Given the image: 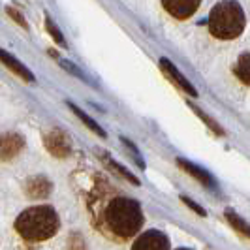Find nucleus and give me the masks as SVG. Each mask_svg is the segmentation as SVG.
Here are the masks:
<instances>
[{"mask_svg": "<svg viewBox=\"0 0 250 250\" xmlns=\"http://www.w3.org/2000/svg\"><path fill=\"white\" fill-rule=\"evenodd\" d=\"M92 228L113 243H128L143 228L141 205L105 179H96L85 196Z\"/></svg>", "mask_w": 250, "mask_h": 250, "instance_id": "obj_1", "label": "nucleus"}, {"mask_svg": "<svg viewBox=\"0 0 250 250\" xmlns=\"http://www.w3.org/2000/svg\"><path fill=\"white\" fill-rule=\"evenodd\" d=\"M61 228L59 213L51 205H36L30 207L17 216L15 229L26 241H47Z\"/></svg>", "mask_w": 250, "mask_h": 250, "instance_id": "obj_2", "label": "nucleus"}, {"mask_svg": "<svg viewBox=\"0 0 250 250\" xmlns=\"http://www.w3.org/2000/svg\"><path fill=\"white\" fill-rule=\"evenodd\" d=\"M247 17L237 0H222L209 13V32L216 40H235L243 34Z\"/></svg>", "mask_w": 250, "mask_h": 250, "instance_id": "obj_3", "label": "nucleus"}, {"mask_svg": "<svg viewBox=\"0 0 250 250\" xmlns=\"http://www.w3.org/2000/svg\"><path fill=\"white\" fill-rule=\"evenodd\" d=\"M132 250H169V239L164 231L147 229L136 235Z\"/></svg>", "mask_w": 250, "mask_h": 250, "instance_id": "obj_4", "label": "nucleus"}, {"mask_svg": "<svg viewBox=\"0 0 250 250\" xmlns=\"http://www.w3.org/2000/svg\"><path fill=\"white\" fill-rule=\"evenodd\" d=\"M43 141H45V149L49 150L53 156H57V158H66L72 152V141L59 128L51 130Z\"/></svg>", "mask_w": 250, "mask_h": 250, "instance_id": "obj_5", "label": "nucleus"}, {"mask_svg": "<svg viewBox=\"0 0 250 250\" xmlns=\"http://www.w3.org/2000/svg\"><path fill=\"white\" fill-rule=\"evenodd\" d=\"M201 0H162L164 10L179 21L190 19L194 13L198 12Z\"/></svg>", "mask_w": 250, "mask_h": 250, "instance_id": "obj_6", "label": "nucleus"}, {"mask_svg": "<svg viewBox=\"0 0 250 250\" xmlns=\"http://www.w3.org/2000/svg\"><path fill=\"white\" fill-rule=\"evenodd\" d=\"M23 145L25 141L17 134H0V162L15 158L21 152Z\"/></svg>", "mask_w": 250, "mask_h": 250, "instance_id": "obj_7", "label": "nucleus"}, {"mask_svg": "<svg viewBox=\"0 0 250 250\" xmlns=\"http://www.w3.org/2000/svg\"><path fill=\"white\" fill-rule=\"evenodd\" d=\"M160 66H162L164 74L169 75V77H171V81H175V85H179V87L183 88L185 92H188L190 96H198V90L194 88V85L188 81L185 75L179 72V68H177L175 64L169 62L166 57H162V59H160Z\"/></svg>", "mask_w": 250, "mask_h": 250, "instance_id": "obj_8", "label": "nucleus"}, {"mask_svg": "<svg viewBox=\"0 0 250 250\" xmlns=\"http://www.w3.org/2000/svg\"><path fill=\"white\" fill-rule=\"evenodd\" d=\"M51 181L43 175L32 177L28 183H26V196L32 198V200H42V198H47L51 194Z\"/></svg>", "mask_w": 250, "mask_h": 250, "instance_id": "obj_9", "label": "nucleus"}, {"mask_svg": "<svg viewBox=\"0 0 250 250\" xmlns=\"http://www.w3.org/2000/svg\"><path fill=\"white\" fill-rule=\"evenodd\" d=\"M0 61L6 64L10 70H12L13 74H17L21 79H25L28 83H34V75L30 74V70L26 68L25 64H21L15 57H12L10 53H6L4 49H0Z\"/></svg>", "mask_w": 250, "mask_h": 250, "instance_id": "obj_10", "label": "nucleus"}, {"mask_svg": "<svg viewBox=\"0 0 250 250\" xmlns=\"http://www.w3.org/2000/svg\"><path fill=\"white\" fill-rule=\"evenodd\" d=\"M233 74L237 75V79L250 87V53H241L237 62L233 64Z\"/></svg>", "mask_w": 250, "mask_h": 250, "instance_id": "obj_11", "label": "nucleus"}, {"mask_svg": "<svg viewBox=\"0 0 250 250\" xmlns=\"http://www.w3.org/2000/svg\"><path fill=\"white\" fill-rule=\"evenodd\" d=\"M177 164L187 171V173H190L192 177H196L198 181H201L203 185H207V187H211V188H216V185H214V181L211 179V175L207 173V171H203L201 167H198L196 164H190V162H187L185 158H179L177 160Z\"/></svg>", "mask_w": 250, "mask_h": 250, "instance_id": "obj_12", "label": "nucleus"}, {"mask_svg": "<svg viewBox=\"0 0 250 250\" xmlns=\"http://www.w3.org/2000/svg\"><path fill=\"white\" fill-rule=\"evenodd\" d=\"M224 216H226V220L233 226V228L237 229L241 235H245V237L250 239V226L247 224V220H243V218H241L237 213H233L231 209H226Z\"/></svg>", "mask_w": 250, "mask_h": 250, "instance_id": "obj_13", "label": "nucleus"}, {"mask_svg": "<svg viewBox=\"0 0 250 250\" xmlns=\"http://www.w3.org/2000/svg\"><path fill=\"white\" fill-rule=\"evenodd\" d=\"M68 107H70V109H72V111H74L75 115H77V119H79V121H83V123H85V125H87L88 128H90V130L94 132V134H98L100 138H105V132L102 130V126L96 125V123H94V121H92V119L88 117L87 113L81 111V109H79V107H77L75 104H72V102H68Z\"/></svg>", "mask_w": 250, "mask_h": 250, "instance_id": "obj_14", "label": "nucleus"}, {"mask_svg": "<svg viewBox=\"0 0 250 250\" xmlns=\"http://www.w3.org/2000/svg\"><path fill=\"white\" fill-rule=\"evenodd\" d=\"M102 156L105 158L104 162H105V164H107V166H109V169H113L115 173H119V175L123 177V179H126V181H130L132 185H139V179H138V177H134V175H132V173H130L128 169H125V167H123L121 164H117V162H115V160H111L109 156H105V154H102Z\"/></svg>", "mask_w": 250, "mask_h": 250, "instance_id": "obj_15", "label": "nucleus"}, {"mask_svg": "<svg viewBox=\"0 0 250 250\" xmlns=\"http://www.w3.org/2000/svg\"><path fill=\"white\" fill-rule=\"evenodd\" d=\"M188 105H190V109H192V111L196 113V115H198V117H200L201 121H203V123H205V125L209 126V128H211V130H213L214 134H218V136H224L226 132L224 130H222V126H218L216 125V123H214L213 119H211V117H209V115H207V113H203L201 111V109H198V107H196V105H194V104H190V102H188Z\"/></svg>", "mask_w": 250, "mask_h": 250, "instance_id": "obj_16", "label": "nucleus"}, {"mask_svg": "<svg viewBox=\"0 0 250 250\" xmlns=\"http://www.w3.org/2000/svg\"><path fill=\"white\" fill-rule=\"evenodd\" d=\"M45 26H47V30H49L51 36L55 38V42H57V43H61V45L64 47V45H66V42H64V36L61 34V30L55 26V23L51 21L49 17H45Z\"/></svg>", "mask_w": 250, "mask_h": 250, "instance_id": "obj_17", "label": "nucleus"}, {"mask_svg": "<svg viewBox=\"0 0 250 250\" xmlns=\"http://www.w3.org/2000/svg\"><path fill=\"white\" fill-rule=\"evenodd\" d=\"M181 201H183V203H187L188 207H190L192 211H196V213L200 214V216H207V211H205V209H201L200 205H198L196 201H192L190 198H187V196H181Z\"/></svg>", "mask_w": 250, "mask_h": 250, "instance_id": "obj_18", "label": "nucleus"}, {"mask_svg": "<svg viewBox=\"0 0 250 250\" xmlns=\"http://www.w3.org/2000/svg\"><path fill=\"white\" fill-rule=\"evenodd\" d=\"M6 12H8V15H10V17H13V21H17L19 25L25 26V28H26V21L23 19V15H21V13H17L15 10H13V8H8Z\"/></svg>", "mask_w": 250, "mask_h": 250, "instance_id": "obj_19", "label": "nucleus"}, {"mask_svg": "<svg viewBox=\"0 0 250 250\" xmlns=\"http://www.w3.org/2000/svg\"><path fill=\"white\" fill-rule=\"evenodd\" d=\"M61 64H62L64 68H68V72H72V74H74V75H77V77H81V79H85V77H83V75L79 74V70H77V68H75L74 64L66 62V61H61Z\"/></svg>", "mask_w": 250, "mask_h": 250, "instance_id": "obj_20", "label": "nucleus"}, {"mask_svg": "<svg viewBox=\"0 0 250 250\" xmlns=\"http://www.w3.org/2000/svg\"><path fill=\"white\" fill-rule=\"evenodd\" d=\"M177 250H190V249H177Z\"/></svg>", "mask_w": 250, "mask_h": 250, "instance_id": "obj_21", "label": "nucleus"}]
</instances>
